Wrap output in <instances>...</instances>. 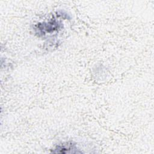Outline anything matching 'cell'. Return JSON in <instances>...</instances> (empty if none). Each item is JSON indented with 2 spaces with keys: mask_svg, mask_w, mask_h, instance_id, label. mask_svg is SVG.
Returning a JSON list of instances; mask_svg holds the SVG:
<instances>
[{
  "mask_svg": "<svg viewBox=\"0 0 154 154\" xmlns=\"http://www.w3.org/2000/svg\"><path fill=\"white\" fill-rule=\"evenodd\" d=\"M76 148L75 147L74 144L67 143L66 144H63L61 146H57L55 150L56 151H54L53 152L56 153H75L73 150H76Z\"/></svg>",
  "mask_w": 154,
  "mask_h": 154,
  "instance_id": "obj_1",
  "label": "cell"
}]
</instances>
